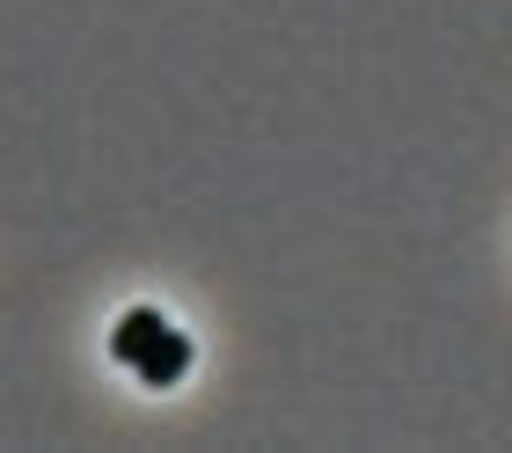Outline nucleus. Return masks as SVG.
<instances>
[{"mask_svg":"<svg viewBox=\"0 0 512 453\" xmlns=\"http://www.w3.org/2000/svg\"><path fill=\"white\" fill-rule=\"evenodd\" d=\"M147 388H176L183 373H191V337H176V329H161V337L139 351V366H132Z\"/></svg>","mask_w":512,"mask_h":453,"instance_id":"nucleus-1","label":"nucleus"},{"mask_svg":"<svg viewBox=\"0 0 512 453\" xmlns=\"http://www.w3.org/2000/svg\"><path fill=\"white\" fill-rule=\"evenodd\" d=\"M161 329H169V322H161L154 307H132V315L118 322V337H110V351H118V366H139V351H147V344L161 337Z\"/></svg>","mask_w":512,"mask_h":453,"instance_id":"nucleus-2","label":"nucleus"}]
</instances>
